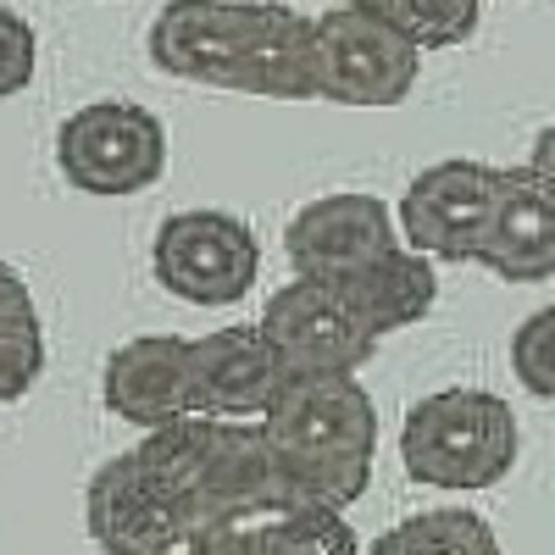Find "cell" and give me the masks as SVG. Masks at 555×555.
Returning <instances> with one entry per match:
<instances>
[{
	"label": "cell",
	"instance_id": "cell-1",
	"mask_svg": "<svg viewBox=\"0 0 555 555\" xmlns=\"http://www.w3.org/2000/svg\"><path fill=\"white\" fill-rule=\"evenodd\" d=\"M151 62L183 83L261 101H311V17L278 0H167Z\"/></svg>",
	"mask_w": 555,
	"mask_h": 555
},
{
	"label": "cell",
	"instance_id": "cell-2",
	"mask_svg": "<svg viewBox=\"0 0 555 555\" xmlns=\"http://www.w3.org/2000/svg\"><path fill=\"white\" fill-rule=\"evenodd\" d=\"M256 428L278 478L300 500L345 512L373 483L378 405L356 373H289Z\"/></svg>",
	"mask_w": 555,
	"mask_h": 555
},
{
	"label": "cell",
	"instance_id": "cell-3",
	"mask_svg": "<svg viewBox=\"0 0 555 555\" xmlns=\"http://www.w3.org/2000/svg\"><path fill=\"white\" fill-rule=\"evenodd\" d=\"M522 428L494 389H439L423 395L400 423V461L411 483L478 494L517 467Z\"/></svg>",
	"mask_w": 555,
	"mask_h": 555
},
{
	"label": "cell",
	"instance_id": "cell-4",
	"mask_svg": "<svg viewBox=\"0 0 555 555\" xmlns=\"http://www.w3.org/2000/svg\"><path fill=\"white\" fill-rule=\"evenodd\" d=\"M416 73H423V51L378 12L366 7H328L311 17V101L334 106H400Z\"/></svg>",
	"mask_w": 555,
	"mask_h": 555
},
{
	"label": "cell",
	"instance_id": "cell-5",
	"mask_svg": "<svg viewBox=\"0 0 555 555\" xmlns=\"http://www.w3.org/2000/svg\"><path fill=\"white\" fill-rule=\"evenodd\" d=\"M56 167L83 195H139L167 172V128L139 101H89L56 128Z\"/></svg>",
	"mask_w": 555,
	"mask_h": 555
},
{
	"label": "cell",
	"instance_id": "cell-6",
	"mask_svg": "<svg viewBox=\"0 0 555 555\" xmlns=\"http://www.w3.org/2000/svg\"><path fill=\"white\" fill-rule=\"evenodd\" d=\"M156 284L190 306H240L256 289L261 272V245L250 234V222L234 211H172L156 228L151 245Z\"/></svg>",
	"mask_w": 555,
	"mask_h": 555
},
{
	"label": "cell",
	"instance_id": "cell-7",
	"mask_svg": "<svg viewBox=\"0 0 555 555\" xmlns=\"http://www.w3.org/2000/svg\"><path fill=\"white\" fill-rule=\"evenodd\" d=\"M256 328L278 350L284 373H361L378 356V334L356 317V306L328 278H289L261 306Z\"/></svg>",
	"mask_w": 555,
	"mask_h": 555
},
{
	"label": "cell",
	"instance_id": "cell-8",
	"mask_svg": "<svg viewBox=\"0 0 555 555\" xmlns=\"http://www.w3.org/2000/svg\"><path fill=\"white\" fill-rule=\"evenodd\" d=\"M550 139L539 133V156L522 167H500L494 201L483 217V234L473 245V261L489 267L505 284H544L555 278V172H550Z\"/></svg>",
	"mask_w": 555,
	"mask_h": 555
},
{
	"label": "cell",
	"instance_id": "cell-9",
	"mask_svg": "<svg viewBox=\"0 0 555 555\" xmlns=\"http://www.w3.org/2000/svg\"><path fill=\"white\" fill-rule=\"evenodd\" d=\"M494 178L500 167L478 156H450V162L423 167L405 183L400 211H395L400 245L428 261H473V245L494 201Z\"/></svg>",
	"mask_w": 555,
	"mask_h": 555
},
{
	"label": "cell",
	"instance_id": "cell-10",
	"mask_svg": "<svg viewBox=\"0 0 555 555\" xmlns=\"http://www.w3.org/2000/svg\"><path fill=\"white\" fill-rule=\"evenodd\" d=\"M284 361L267 345L256 322H228L201 339H190V411L228 416V423H256L284 389Z\"/></svg>",
	"mask_w": 555,
	"mask_h": 555
},
{
	"label": "cell",
	"instance_id": "cell-11",
	"mask_svg": "<svg viewBox=\"0 0 555 555\" xmlns=\"http://www.w3.org/2000/svg\"><path fill=\"white\" fill-rule=\"evenodd\" d=\"M400 245L395 234V211L378 201V195H361V190H345V195H322V201H306L289 228H284V250H289V267L300 278H334V272H350L356 261L378 256Z\"/></svg>",
	"mask_w": 555,
	"mask_h": 555
},
{
	"label": "cell",
	"instance_id": "cell-12",
	"mask_svg": "<svg viewBox=\"0 0 555 555\" xmlns=\"http://www.w3.org/2000/svg\"><path fill=\"white\" fill-rule=\"evenodd\" d=\"M101 400L133 428H156L190 411V339L183 334H139L112 350L101 373Z\"/></svg>",
	"mask_w": 555,
	"mask_h": 555
},
{
	"label": "cell",
	"instance_id": "cell-13",
	"mask_svg": "<svg viewBox=\"0 0 555 555\" xmlns=\"http://www.w3.org/2000/svg\"><path fill=\"white\" fill-rule=\"evenodd\" d=\"M278 500H300V494H289V483L278 478L272 455L261 444V428L211 416V439H206L190 512L222 522V517H245V512H261V505H278Z\"/></svg>",
	"mask_w": 555,
	"mask_h": 555
},
{
	"label": "cell",
	"instance_id": "cell-14",
	"mask_svg": "<svg viewBox=\"0 0 555 555\" xmlns=\"http://www.w3.org/2000/svg\"><path fill=\"white\" fill-rule=\"evenodd\" d=\"M328 284L356 306V317L373 328L378 339L384 334H400L411 322H423L439 300V272L428 256H416L405 245H389L378 256L356 261L350 272H334Z\"/></svg>",
	"mask_w": 555,
	"mask_h": 555
},
{
	"label": "cell",
	"instance_id": "cell-15",
	"mask_svg": "<svg viewBox=\"0 0 555 555\" xmlns=\"http://www.w3.org/2000/svg\"><path fill=\"white\" fill-rule=\"evenodd\" d=\"M217 555H361L345 512L317 500H278L217 522Z\"/></svg>",
	"mask_w": 555,
	"mask_h": 555
},
{
	"label": "cell",
	"instance_id": "cell-16",
	"mask_svg": "<svg viewBox=\"0 0 555 555\" xmlns=\"http://www.w3.org/2000/svg\"><path fill=\"white\" fill-rule=\"evenodd\" d=\"M172 512H183V505H172L145 473H139L133 450L101 461V467L89 473L83 528H89V539L101 544V555H128L139 539H145L151 528H162Z\"/></svg>",
	"mask_w": 555,
	"mask_h": 555
},
{
	"label": "cell",
	"instance_id": "cell-17",
	"mask_svg": "<svg viewBox=\"0 0 555 555\" xmlns=\"http://www.w3.org/2000/svg\"><path fill=\"white\" fill-rule=\"evenodd\" d=\"M366 555H500V539L467 505H434L378 533Z\"/></svg>",
	"mask_w": 555,
	"mask_h": 555
},
{
	"label": "cell",
	"instance_id": "cell-18",
	"mask_svg": "<svg viewBox=\"0 0 555 555\" xmlns=\"http://www.w3.org/2000/svg\"><path fill=\"white\" fill-rule=\"evenodd\" d=\"M378 17H389L416 51H450L478 34L483 0H378Z\"/></svg>",
	"mask_w": 555,
	"mask_h": 555
},
{
	"label": "cell",
	"instance_id": "cell-19",
	"mask_svg": "<svg viewBox=\"0 0 555 555\" xmlns=\"http://www.w3.org/2000/svg\"><path fill=\"white\" fill-rule=\"evenodd\" d=\"M512 373L533 400H555V306H539L512 334Z\"/></svg>",
	"mask_w": 555,
	"mask_h": 555
},
{
	"label": "cell",
	"instance_id": "cell-20",
	"mask_svg": "<svg viewBox=\"0 0 555 555\" xmlns=\"http://www.w3.org/2000/svg\"><path fill=\"white\" fill-rule=\"evenodd\" d=\"M34 67H39V39H34V23L12 7H0V101L23 95L34 83Z\"/></svg>",
	"mask_w": 555,
	"mask_h": 555
},
{
	"label": "cell",
	"instance_id": "cell-21",
	"mask_svg": "<svg viewBox=\"0 0 555 555\" xmlns=\"http://www.w3.org/2000/svg\"><path fill=\"white\" fill-rule=\"evenodd\" d=\"M128 555H217V522L201 512H172L162 528H151Z\"/></svg>",
	"mask_w": 555,
	"mask_h": 555
},
{
	"label": "cell",
	"instance_id": "cell-22",
	"mask_svg": "<svg viewBox=\"0 0 555 555\" xmlns=\"http://www.w3.org/2000/svg\"><path fill=\"white\" fill-rule=\"evenodd\" d=\"M44 373V334L28 328V334H7L0 339V405L23 400Z\"/></svg>",
	"mask_w": 555,
	"mask_h": 555
},
{
	"label": "cell",
	"instance_id": "cell-23",
	"mask_svg": "<svg viewBox=\"0 0 555 555\" xmlns=\"http://www.w3.org/2000/svg\"><path fill=\"white\" fill-rule=\"evenodd\" d=\"M28 328H39L34 289L23 284V272L12 261H0V339H7V334H28Z\"/></svg>",
	"mask_w": 555,
	"mask_h": 555
},
{
	"label": "cell",
	"instance_id": "cell-24",
	"mask_svg": "<svg viewBox=\"0 0 555 555\" xmlns=\"http://www.w3.org/2000/svg\"><path fill=\"white\" fill-rule=\"evenodd\" d=\"M339 7H366V12H373V7H378V0H339Z\"/></svg>",
	"mask_w": 555,
	"mask_h": 555
}]
</instances>
